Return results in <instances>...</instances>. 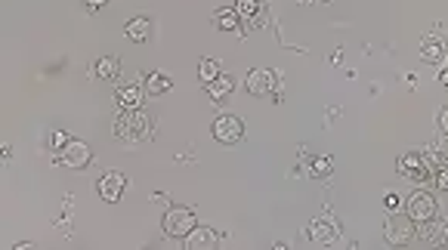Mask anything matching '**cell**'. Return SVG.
Returning a JSON list of instances; mask_svg holds the SVG:
<instances>
[{
	"instance_id": "obj_12",
	"label": "cell",
	"mask_w": 448,
	"mask_h": 250,
	"mask_svg": "<svg viewBox=\"0 0 448 250\" xmlns=\"http://www.w3.org/2000/svg\"><path fill=\"white\" fill-rule=\"evenodd\" d=\"M306 235H309L312 244H331V241H337V226L331 220H312L309 229H306Z\"/></svg>"
},
{
	"instance_id": "obj_7",
	"label": "cell",
	"mask_w": 448,
	"mask_h": 250,
	"mask_svg": "<svg viewBox=\"0 0 448 250\" xmlns=\"http://www.w3.org/2000/svg\"><path fill=\"white\" fill-rule=\"evenodd\" d=\"M405 213L411 216L414 222H427V220H433V216H436V198H433L430 191L418 189L411 198H408Z\"/></svg>"
},
{
	"instance_id": "obj_19",
	"label": "cell",
	"mask_w": 448,
	"mask_h": 250,
	"mask_svg": "<svg viewBox=\"0 0 448 250\" xmlns=\"http://www.w3.org/2000/svg\"><path fill=\"white\" fill-rule=\"evenodd\" d=\"M232 90H235V81L229 78V74H220V78H214V81L207 83V93L214 96L216 102H220V99H226V96L232 93Z\"/></svg>"
},
{
	"instance_id": "obj_10",
	"label": "cell",
	"mask_w": 448,
	"mask_h": 250,
	"mask_svg": "<svg viewBox=\"0 0 448 250\" xmlns=\"http://www.w3.org/2000/svg\"><path fill=\"white\" fill-rule=\"evenodd\" d=\"M183 241H185V247L189 250H210V247H220L223 235L216 232V229H210V226H195Z\"/></svg>"
},
{
	"instance_id": "obj_22",
	"label": "cell",
	"mask_w": 448,
	"mask_h": 250,
	"mask_svg": "<svg viewBox=\"0 0 448 250\" xmlns=\"http://www.w3.org/2000/svg\"><path fill=\"white\" fill-rule=\"evenodd\" d=\"M430 179L436 183V189H448V167H433V173H430Z\"/></svg>"
},
{
	"instance_id": "obj_9",
	"label": "cell",
	"mask_w": 448,
	"mask_h": 250,
	"mask_svg": "<svg viewBox=\"0 0 448 250\" xmlns=\"http://www.w3.org/2000/svg\"><path fill=\"white\" fill-rule=\"evenodd\" d=\"M414 235H418L424 244H430V247H439V244H445L448 241V220H427V222H418V229H414Z\"/></svg>"
},
{
	"instance_id": "obj_3",
	"label": "cell",
	"mask_w": 448,
	"mask_h": 250,
	"mask_svg": "<svg viewBox=\"0 0 448 250\" xmlns=\"http://www.w3.org/2000/svg\"><path fill=\"white\" fill-rule=\"evenodd\" d=\"M411 238H414V220L411 216H389L387 222H383V241H387L389 247H405V244H411Z\"/></svg>"
},
{
	"instance_id": "obj_20",
	"label": "cell",
	"mask_w": 448,
	"mask_h": 250,
	"mask_svg": "<svg viewBox=\"0 0 448 250\" xmlns=\"http://www.w3.org/2000/svg\"><path fill=\"white\" fill-rule=\"evenodd\" d=\"M220 74H223L220 62H214V59H201V62H198V78H201L204 87H207L214 78H220Z\"/></svg>"
},
{
	"instance_id": "obj_24",
	"label": "cell",
	"mask_w": 448,
	"mask_h": 250,
	"mask_svg": "<svg viewBox=\"0 0 448 250\" xmlns=\"http://www.w3.org/2000/svg\"><path fill=\"white\" fill-rule=\"evenodd\" d=\"M68 139H72V136H65V133H62V130H53V133H50V145H53L56 152H59V149H65V143H68Z\"/></svg>"
},
{
	"instance_id": "obj_16",
	"label": "cell",
	"mask_w": 448,
	"mask_h": 250,
	"mask_svg": "<svg viewBox=\"0 0 448 250\" xmlns=\"http://www.w3.org/2000/svg\"><path fill=\"white\" fill-rule=\"evenodd\" d=\"M170 87H174V78H170V74H164V72L145 74V93L149 96H161V93H167Z\"/></svg>"
},
{
	"instance_id": "obj_2",
	"label": "cell",
	"mask_w": 448,
	"mask_h": 250,
	"mask_svg": "<svg viewBox=\"0 0 448 250\" xmlns=\"http://www.w3.org/2000/svg\"><path fill=\"white\" fill-rule=\"evenodd\" d=\"M195 226H198L195 210L183 207V204L170 207L167 213H164V220H161V229H164V235H167V238H185V235H189Z\"/></svg>"
},
{
	"instance_id": "obj_1",
	"label": "cell",
	"mask_w": 448,
	"mask_h": 250,
	"mask_svg": "<svg viewBox=\"0 0 448 250\" xmlns=\"http://www.w3.org/2000/svg\"><path fill=\"white\" fill-rule=\"evenodd\" d=\"M114 136L124 139V143H143V139L152 136V118L143 114L139 108L121 112V118L114 121Z\"/></svg>"
},
{
	"instance_id": "obj_17",
	"label": "cell",
	"mask_w": 448,
	"mask_h": 250,
	"mask_svg": "<svg viewBox=\"0 0 448 250\" xmlns=\"http://www.w3.org/2000/svg\"><path fill=\"white\" fill-rule=\"evenodd\" d=\"M214 25L220 31H235L238 28V10L235 6H223V10L214 12Z\"/></svg>"
},
{
	"instance_id": "obj_8",
	"label": "cell",
	"mask_w": 448,
	"mask_h": 250,
	"mask_svg": "<svg viewBox=\"0 0 448 250\" xmlns=\"http://www.w3.org/2000/svg\"><path fill=\"white\" fill-rule=\"evenodd\" d=\"M96 191H99V198H102V201H108V204L121 201V198H124V191H127V176H124V173H118V170L102 173Z\"/></svg>"
},
{
	"instance_id": "obj_25",
	"label": "cell",
	"mask_w": 448,
	"mask_h": 250,
	"mask_svg": "<svg viewBox=\"0 0 448 250\" xmlns=\"http://www.w3.org/2000/svg\"><path fill=\"white\" fill-rule=\"evenodd\" d=\"M383 204H387L389 210H399V204H402V195H399V191H387V195H383Z\"/></svg>"
},
{
	"instance_id": "obj_23",
	"label": "cell",
	"mask_w": 448,
	"mask_h": 250,
	"mask_svg": "<svg viewBox=\"0 0 448 250\" xmlns=\"http://www.w3.org/2000/svg\"><path fill=\"white\" fill-rule=\"evenodd\" d=\"M235 10H238V16H257V0H238V6H235Z\"/></svg>"
},
{
	"instance_id": "obj_6",
	"label": "cell",
	"mask_w": 448,
	"mask_h": 250,
	"mask_svg": "<svg viewBox=\"0 0 448 250\" xmlns=\"http://www.w3.org/2000/svg\"><path fill=\"white\" fill-rule=\"evenodd\" d=\"M56 161H62L65 167H72V170H84V167L93 161V152H90V145L81 143V139H68L65 149H59Z\"/></svg>"
},
{
	"instance_id": "obj_13",
	"label": "cell",
	"mask_w": 448,
	"mask_h": 250,
	"mask_svg": "<svg viewBox=\"0 0 448 250\" xmlns=\"http://www.w3.org/2000/svg\"><path fill=\"white\" fill-rule=\"evenodd\" d=\"M114 102H118L121 112L139 108V102H143V87H139V83H127V87H118V90H114Z\"/></svg>"
},
{
	"instance_id": "obj_26",
	"label": "cell",
	"mask_w": 448,
	"mask_h": 250,
	"mask_svg": "<svg viewBox=\"0 0 448 250\" xmlns=\"http://www.w3.org/2000/svg\"><path fill=\"white\" fill-rule=\"evenodd\" d=\"M436 124H439V130L445 133L448 136V108H442V112H439V118H436Z\"/></svg>"
},
{
	"instance_id": "obj_5",
	"label": "cell",
	"mask_w": 448,
	"mask_h": 250,
	"mask_svg": "<svg viewBox=\"0 0 448 250\" xmlns=\"http://www.w3.org/2000/svg\"><path fill=\"white\" fill-rule=\"evenodd\" d=\"M396 170H399L402 176L414 179V183H424V179H430L433 164L424 158V152H405V155L396 161Z\"/></svg>"
},
{
	"instance_id": "obj_4",
	"label": "cell",
	"mask_w": 448,
	"mask_h": 250,
	"mask_svg": "<svg viewBox=\"0 0 448 250\" xmlns=\"http://www.w3.org/2000/svg\"><path fill=\"white\" fill-rule=\"evenodd\" d=\"M210 133H214V139L220 145H235L245 136V124H241V118H235V114H220V118L210 124Z\"/></svg>"
},
{
	"instance_id": "obj_18",
	"label": "cell",
	"mask_w": 448,
	"mask_h": 250,
	"mask_svg": "<svg viewBox=\"0 0 448 250\" xmlns=\"http://www.w3.org/2000/svg\"><path fill=\"white\" fill-rule=\"evenodd\" d=\"M93 74H96V78H105V81L118 78V74H121V62L114 59V56H102V59H96Z\"/></svg>"
},
{
	"instance_id": "obj_27",
	"label": "cell",
	"mask_w": 448,
	"mask_h": 250,
	"mask_svg": "<svg viewBox=\"0 0 448 250\" xmlns=\"http://www.w3.org/2000/svg\"><path fill=\"white\" fill-rule=\"evenodd\" d=\"M84 3H87V10H102L108 0H84Z\"/></svg>"
},
{
	"instance_id": "obj_11",
	"label": "cell",
	"mask_w": 448,
	"mask_h": 250,
	"mask_svg": "<svg viewBox=\"0 0 448 250\" xmlns=\"http://www.w3.org/2000/svg\"><path fill=\"white\" fill-rule=\"evenodd\" d=\"M245 87H247V93H254V96H266V93H272V87H275V74L266 72V68H254V72H247Z\"/></svg>"
},
{
	"instance_id": "obj_14",
	"label": "cell",
	"mask_w": 448,
	"mask_h": 250,
	"mask_svg": "<svg viewBox=\"0 0 448 250\" xmlns=\"http://www.w3.org/2000/svg\"><path fill=\"white\" fill-rule=\"evenodd\" d=\"M448 56V50H445V43L439 41V34H430V37H424V43H420V59L424 62H442Z\"/></svg>"
},
{
	"instance_id": "obj_21",
	"label": "cell",
	"mask_w": 448,
	"mask_h": 250,
	"mask_svg": "<svg viewBox=\"0 0 448 250\" xmlns=\"http://www.w3.org/2000/svg\"><path fill=\"white\" fill-rule=\"evenodd\" d=\"M309 170H312V179H328L331 176V161L328 158H316Z\"/></svg>"
},
{
	"instance_id": "obj_15",
	"label": "cell",
	"mask_w": 448,
	"mask_h": 250,
	"mask_svg": "<svg viewBox=\"0 0 448 250\" xmlns=\"http://www.w3.org/2000/svg\"><path fill=\"white\" fill-rule=\"evenodd\" d=\"M124 31H127V37H130L133 43H143V41H149V37H152V19H145V16L130 19Z\"/></svg>"
},
{
	"instance_id": "obj_28",
	"label": "cell",
	"mask_w": 448,
	"mask_h": 250,
	"mask_svg": "<svg viewBox=\"0 0 448 250\" xmlns=\"http://www.w3.org/2000/svg\"><path fill=\"white\" fill-rule=\"evenodd\" d=\"M439 83H442V87H448V68H445L442 74H439Z\"/></svg>"
}]
</instances>
